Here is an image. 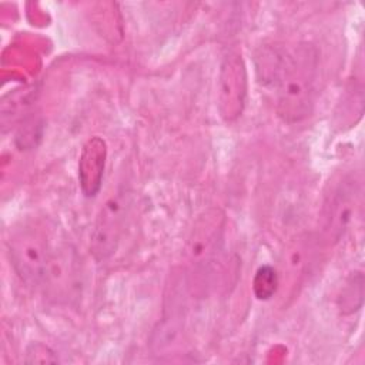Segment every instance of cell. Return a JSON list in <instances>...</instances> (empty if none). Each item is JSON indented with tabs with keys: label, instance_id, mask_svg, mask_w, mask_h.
<instances>
[{
	"label": "cell",
	"instance_id": "cell-3",
	"mask_svg": "<svg viewBox=\"0 0 365 365\" xmlns=\"http://www.w3.org/2000/svg\"><path fill=\"white\" fill-rule=\"evenodd\" d=\"M131 204V194L123 190L113 194L100 208L90 235V250L97 261H106L117 251L125 231Z\"/></svg>",
	"mask_w": 365,
	"mask_h": 365
},
{
	"label": "cell",
	"instance_id": "cell-5",
	"mask_svg": "<svg viewBox=\"0 0 365 365\" xmlns=\"http://www.w3.org/2000/svg\"><path fill=\"white\" fill-rule=\"evenodd\" d=\"M217 91L220 115L227 123L237 120L247 98V70L238 53H230L224 57L220 66Z\"/></svg>",
	"mask_w": 365,
	"mask_h": 365
},
{
	"label": "cell",
	"instance_id": "cell-4",
	"mask_svg": "<svg viewBox=\"0 0 365 365\" xmlns=\"http://www.w3.org/2000/svg\"><path fill=\"white\" fill-rule=\"evenodd\" d=\"M50 298L68 302L81 288V264L76 251L66 242L57 241L53 247L40 287Z\"/></svg>",
	"mask_w": 365,
	"mask_h": 365
},
{
	"label": "cell",
	"instance_id": "cell-7",
	"mask_svg": "<svg viewBox=\"0 0 365 365\" xmlns=\"http://www.w3.org/2000/svg\"><path fill=\"white\" fill-rule=\"evenodd\" d=\"M224 227V214L218 210L205 212L195 224L188 241V254L197 267L210 264L215 257Z\"/></svg>",
	"mask_w": 365,
	"mask_h": 365
},
{
	"label": "cell",
	"instance_id": "cell-9",
	"mask_svg": "<svg viewBox=\"0 0 365 365\" xmlns=\"http://www.w3.org/2000/svg\"><path fill=\"white\" fill-rule=\"evenodd\" d=\"M278 288V274L269 265H262L257 269L252 279V289L258 299H269Z\"/></svg>",
	"mask_w": 365,
	"mask_h": 365
},
{
	"label": "cell",
	"instance_id": "cell-2",
	"mask_svg": "<svg viewBox=\"0 0 365 365\" xmlns=\"http://www.w3.org/2000/svg\"><path fill=\"white\" fill-rule=\"evenodd\" d=\"M56 238L37 220L19 222L9 234L7 248L16 274L30 287L40 288Z\"/></svg>",
	"mask_w": 365,
	"mask_h": 365
},
{
	"label": "cell",
	"instance_id": "cell-1",
	"mask_svg": "<svg viewBox=\"0 0 365 365\" xmlns=\"http://www.w3.org/2000/svg\"><path fill=\"white\" fill-rule=\"evenodd\" d=\"M258 81L274 93L278 117L288 124L301 123L314 108L318 53L308 43H272L255 53Z\"/></svg>",
	"mask_w": 365,
	"mask_h": 365
},
{
	"label": "cell",
	"instance_id": "cell-8",
	"mask_svg": "<svg viewBox=\"0 0 365 365\" xmlns=\"http://www.w3.org/2000/svg\"><path fill=\"white\" fill-rule=\"evenodd\" d=\"M107 160V144L98 137H90L78 158V184L86 197H96L101 188Z\"/></svg>",
	"mask_w": 365,
	"mask_h": 365
},
{
	"label": "cell",
	"instance_id": "cell-6",
	"mask_svg": "<svg viewBox=\"0 0 365 365\" xmlns=\"http://www.w3.org/2000/svg\"><path fill=\"white\" fill-rule=\"evenodd\" d=\"M358 201L359 195L354 181L351 180H344L332 191L324 208L325 232L329 240L338 241L344 235L352 222Z\"/></svg>",
	"mask_w": 365,
	"mask_h": 365
},
{
	"label": "cell",
	"instance_id": "cell-10",
	"mask_svg": "<svg viewBox=\"0 0 365 365\" xmlns=\"http://www.w3.org/2000/svg\"><path fill=\"white\" fill-rule=\"evenodd\" d=\"M24 362H27V364H56V362H58V358L54 354V351H51L48 346L37 342V344H31L27 348Z\"/></svg>",
	"mask_w": 365,
	"mask_h": 365
}]
</instances>
